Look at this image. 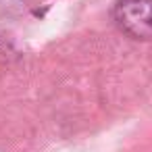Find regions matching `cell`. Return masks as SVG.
<instances>
[{"mask_svg": "<svg viewBox=\"0 0 152 152\" xmlns=\"http://www.w3.org/2000/svg\"><path fill=\"white\" fill-rule=\"evenodd\" d=\"M113 17L117 27L129 38H152V0H117Z\"/></svg>", "mask_w": 152, "mask_h": 152, "instance_id": "obj_1", "label": "cell"}]
</instances>
